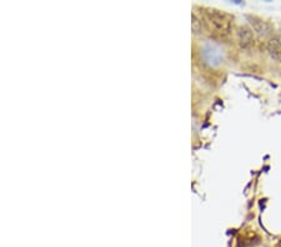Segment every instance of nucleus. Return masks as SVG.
Masks as SVG:
<instances>
[{
	"label": "nucleus",
	"instance_id": "obj_2",
	"mask_svg": "<svg viewBox=\"0 0 281 247\" xmlns=\"http://www.w3.org/2000/svg\"><path fill=\"white\" fill-rule=\"evenodd\" d=\"M201 55L204 57L205 63L211 66H218L222 60L221 50L218 46L211 45V44H207L202 48Z\"/></svg>",
	"mask_w": 281,
	"mask_h": 247
},
{
	"label": "nucleus",
	"instance_id": "obj_4",
	"mask_svg": "<svg viewBox=\"0 0 281 247\" xmlns=\"http://www.w3.org/2000/svg\"><path fill=\"white\" fill-rule=\"evenodd\" d=\"M249 20H250L251 26H253V30L258 33L259 35L265 37V35L270 34L271 26H270V24L267 23V21H265V20L260 19V18H256V17H249Z\"/></svg>",
	"mask_w": 281,
	"mask_h": 247
},
{
	"label": "nucleus",
	"instance_id": "obj_6",
	"mask_svg": "<svg viewBox=\"0 0 281 247\" xmlns=\"http://www.w3.org/2000/svg\"><path fill=\"white\" fill-rule=\"evenodd\" d=\"M200 26H201V24H200V21L198 20V18H196L195 15H194V17H193V29L195 30L196 33H199Z\"/></svg>",
	"mask_w": 281,
	"mask_h": 247
},
{
	"label": "nucleus",
	"instance_id": "obj_3",
	"mask_svg": "<svg viewBox=\"0 0 281 247\" xmlns=\"http://www.w3.org/2000/svg\"><path fill=\"white\" fill-rule=\"evenodd\" d=\"M238 37V44L239 46L244 50H249L255 44V37H254L253 29L247 28V26H240L236 33Z\"/></svg>",
	"mask_w": 281,
	"mask_h": 247
},
{
	"label": "nucleus",
	"instance_id": "obj_1",
	"mask_svg": "<svg viewBox=\"0 0 281 247\" xmlns=\"http://www.w3.org/2000/svg\"><path fill=\"white\" fill-rule=\"evenodd\" d=\"M204 19L207 26L214 33L221 37L230 35L233 30V18L226 13H222L216 9H206L204 12Z\"/></svg>",
	"mask_w": 281,
	"mask_h": 247
},
{
	"label": "nucleus",
	"instance_id": "obj_5",
	"mask_svg": "<svg viewBox=\"0 0 281 247\" xmlns=\"http://www.w3.org/2000/svg\"><path fill=\"white\" fill-rule=\"evenodd\" d=\"M267 51L274 60L281 63V39L278 37L270 38L267 41Z\"/></svg>",
	"mask_w": 281,
	"mask_h": 247
}]
</instances>
